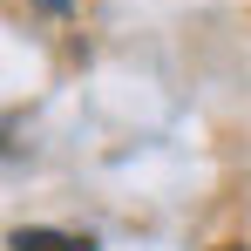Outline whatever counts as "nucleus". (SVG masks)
Returning <instances> with one entry per match:
<instances>
[{
    "mask_svg": "<svg viewBox=\"0 0 251 251\" xmlns=\"http://www.w3.org/2000/svg\"><path fill=\"white\" fill-rule=\"evenodd\" d=\"M7 245H14V251H95L88 238H75V231H48V224H27V231H14Z\"/></svg>",
    "mask_w": 251,
    "mask_h": 251,
    "instance_id": "obj_1",
    "label": "nucleus"
},
{
    "mask_svg": "<svg viewBox=\"0 0 251 251\" xmlns=\"http://www.w3.org/2000/svg\"><path fill=\"white\" fill-rule=\"evenodd\" d=\"M210 251H245V245H210Z\"/></svg>",
    "mask_w": 251,
    "mask_h": 251,
    "instance_id": "obj_2",
    "label": "nucleus"
}]
</instances>
